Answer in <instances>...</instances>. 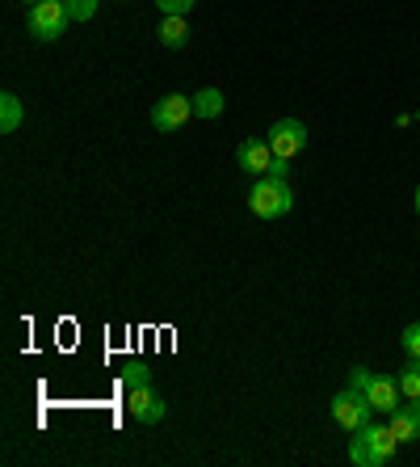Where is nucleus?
Returning a JSON list of instances; mask_svg holds the SVG:
<instances>
[{
    "mask_svg": "<svg viewBox=\"0 0 420 467\" xmlns=\"http://www.w3.org/2000/svg\"><path fill=\"white\" fill-rule=\"evenodd\" d=\"M395 446L399 438L391 434V425H362L353 434V442H349V459H353L357 467H387L391 459H395Z\"/></svg>",
    "mask_w": 420,
    "mask_h": 467,
    "instance_id": "nucleus-1",
    "label": "nucleus"
},
{
    "mask_svg": "<svg viewBox=\"0 0 420 467\" xmlns=\"http://www.w3.org/2000/svg\"><path fill=\"white\" fill-rule=\"evenodd\" d=\"M127 413L139 425H156V421H164L169 404L160 400V391L151 388V383H143V388H127Z\"/></svg>",
    "mask_w": 420,
    "mask_h": 467,
    "instance_id": "nucleus-6",
    "label": "nucleus"
},
{
    "mask_svg": "<svg viewBox=\"0 0 420 467\" xmlns=\"http://www.w3.org/2000/svg\"><path fill=\"white\" fill-rule=\"evenodd\" d=\"M370 379H374V370H366V367H353V370H349V388H357V391H366Z\"/></svg>",
    "mask_w": 420,
    "mask_h": 467,
    "instance_id": "nucleus-19",
    "label": "nucleus"
},
{
    "mask_svg": "<svg viewBox=\"0 0 420 467\" xmlns=\"http://www.w3.org/2000/svg\"><path fill=\"white\" fill-rule=\"evenodd\" d=\"M270 148L273 156H282V161H294V156L307 148V127H302L299 119H282L270 127Z\"/></svg>",
    "mask_w": 420,
    "mask_h": 467,
    "instance_id": "nucleus-7",
    "label": "nucleus"
},
{
    "mask_svg": "<svg viewBox=\"0 0 420 467\" xmlns=\"http://www.w3.org/2000/svg\"><path fill=\"white\" fill-rule=\"evenodd\" d=\"M26 26L38 43H55V38H64L67 26H72V13H67L64 0H43V5H34L26 9Z\"/></svg>",
    "mask_w": 420,
    "mask_h": 467,
    "instance_id": "nucleus-3",
    "label": "nucleus"
},
{
    "mask_svg": "<svg viewBox=\"0 0 420 467\" xmlns=\"http://www.w3.org/2000/svg\"><path fill=\"white\" fill-rule=\"evenodd\" d=\"M22 119H26L22 98H17V93H0V130L13 135V130L22 127Z\"/></svg>",
    "mask_w": 420,
    "mask_h": 467,
    "instance_id": "nucleus-12",
    "label": "nucleus"
},
{
    "mask_svg": "<svg viewBox=\"0 0 420 467\" xmlns=\"http://www.w3.org/2000/svg\"><path fill=\"white\" fill-rule=\"evenodd\" d=\"M366 400H370V409L374 413H395L399 409V400H404V391H399V375H374L370 379V388H366Z\"/></svg>",
    "mask_w": 420,
    "mask_h": 467,
    "instance_id": "nucleus-8",
    "label": "nucleus"
},
{
    "mask_svg": "<svg viewBox=\"0 0 420 467\" xmlns=\"http://www.w3.org/2000/svg\"><path fill=\"white\" fill-rule=\"evenodd\" d=\"M399 391L404 400H420V358H408V367L399 370Z\"/></svg>",
    "mask_w": 420,
    "mask_h": 467,
    "instance_id": "nucleus-14",
    "label": "nucleus"
},
{
    "mask_svg": "<svg viewBox=\"0 0 420 467\" xmlns=\"http://www.w3.org/2000/svg\"><path fill=\"white\" fill-rule=\"evenodd\" d=\"M156 38H160L164 51H181V47L190 43V26H185V17H173V13H164V17H160V30H156Z\"/></svg>",
    "mask_w": 420,
    "mask_h": 467,
    "instance_id": "nucleus-11",
    "label": "nucleus"
},
{
    "mask_svg": "<svg viewBox=\"0 0 420 467\" xmlns=\"http://www.w3.org/2000/svg\"><path fill=\"white\" fill-rule=\"evenodd\" d=\"M219 114H223V93H219V88H198L194 119H219Z\"/></svg>",
    "mask_w": 420,
    "mask_h": 467,
    "instance_id": "nucleus-13",
    "label": "nucleus"
},
{
    "mask_svg": "<svg viewBox=\"0 0 420 467\" xmlns=\"http://www.w3.org/2000/svg\"><path fill=\"white\" fill-rule=\"evenodd\" d=\"M248 207H252V215L257 219H282L291 215L294 207V190L286 177H257V185H252V194H248Z\"/></svg>",
    "mask_w": 420,
    "mask_h": 467,
    "instance_id": "nucleus-2",
    "label": "nucleus"
},
{
    "mask_svg": "<svg viewBox=\"0 0 420 467\" xmlns=\"http://www.w3.org/2000/svg\"><path fill=\"white\" fill-rule=\"evenodd\" d=\"M236 161H240V169H244V173L265 177V173H270V164H273L270 140H244V143L236 148Z\"/></svg>",
    "mask_w": 420,
    "mask_h": 467,
    "instance_id": "nucleus-9",
    "label": "nucleus"
},
{
    "mask_svg": "<svg viewBox=\"0 0 420 467\" xmlns=\"http://www.w3.org/2000/svg\"><path fill=\"white\" fill-rule=\"evenodd\" d=\"M416 215H420V185H416Z\"/></svg>",
    "mask_w": 420,
    "mask_h": 467,
    "instance_id": "nucleus-22",
    "label": "nucleus"
},
{
    "mask_svg": "<svg viewBox=\"0 0 420 467\" xmlns=\"http://www.w3.org/2000/svg\"><path fill=\"white\" fill-rule=\"evenodd\" d=\"M270 177H291V161H282V156H273Z\"/></svg>",
    "mask_w": 420,
    "mask_h": 467,
    "instance_id": "nucleus-20",
    "label": "nucleus"
},
{
    "mask_svg": "<svg viewBox=\"0 0 420 467\" xmlns=\"http://www.w3.org/2000/svg\"><path fill=\"white\" fill-rule=\"evenodd\" d=\"M391 434L399 442H420V400L399 404L395 413H391Z\"/></svg>",
    "mask_w": 420,
    "mask_h": 467,
    "instance_id": "nucleus-10",
    "label": "nucleus"
},
{
    "mask_svg": "<svg viewBox=\"0 0 420 467\" xmlns=\"http://www.w3.org/2000/svg\"><path fill=\"white\" fill-rule=\"evenodd\" d=\"M190 119H194V98H185V93H169L151 106V127L156 130H181Z\"/></svg>",
    "mask_w": 420,
    "mask_h": 467,
    "instance_id": "nucleus-5",
    "label": "nucleus"
},
{
    "mask_svg": "<svg viewBox=\"0 0 420 467\" xmlns=\"http://www.w3.org/2000/svg\"><path fill=\"white\" fill-rule=\"evenodd\" d=\"M122 379H127V388H143V383H151V370L143 367V362H127Z\"/></svg>",
    "mask_w": 420,
    "mask_h": 467,
    "instance_id": "nucleus-16",
    "label": "nucleus"
},
{
    "mask_svg": "<svg viewBox=\"0 0 420 467\" xmlns=\"http://www.w3.org/2000/svg\"><path fill=\"white\" fill-rule=\"evenodd\" d=\"M22 5H26V9H34V5H43V0H22Z\"/></svg>",
    "mask_w": 420,
    "mask_h": 467,
    "instance_id": "nucleus-21",
    "label": "nucleus"
},
{
    "mask_svg": "<svg viewBox=\"0 0 420 467\" xmlns=\"http://www.w3.org/2000/svg\"><path fill=\"white\" fill-rule=\"evenodd\" d=\"M333 421L341 425V430H349V434H357L362 425H370L374 421V409H370V400H366V391H357V388H345V391H336L333 396Z\"/></svg>",
    "mask_w": 420,
    "mask_h": 467,
    "instance_id": "nucleus-4",
    "label": "nucleus"
},
{
    "mask_svg": "<svg viewBox=\"0 0 420 467\" xmlns=\"http://www.w3.org/2000/svg\"><path fill=\"white\" fill-rule=\"evenodd\" d=\"M399 346H404V354H408V358H420V325H408V328H404Z\"/></svg>",
    "mask_w": 420,
    "mask_h": 467,
    "instance_id": "nucleus-17",
    "label": "nucleus"
},
{
    "mask_svg": "<svg viewBox=\"0 0 420 467\" xmlns=\"http://www.w3.org/2000/svg\"><path fill=\"white\" fill-rule=\"evenodd\" d=\"M67 13H72V22H93V13H97V0H64Z\"/></svg>",
    "mask_w": 420,
    "mask_h": 467,
    "instance_id": "nucleus-15",
    "label": "nucleus"
},
{
    "mask_svg": "<svg viewBox=\"0 0 420 467\" xmlns=\"http://www.w3.org/2000/svg\"><path fill=\"white\" fill-rule=\"evenodd\" d=\"M160 5V13H173V17H185V13H194L198 0H156Z\"/></svg>",
    "mask_w": 420,
    "mask_h": 467,
    "instance_id": "nucleus-18",
    "label": "nucleus"
}]
</instances>
